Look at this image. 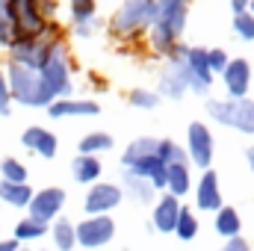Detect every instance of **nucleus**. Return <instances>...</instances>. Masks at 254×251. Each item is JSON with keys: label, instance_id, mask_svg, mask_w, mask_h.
Listing matches in <instances>:
<instances>
[{"label": "nucleus", "instance_id": "obj_3", "mask_svg": "<svg viewBox=\"0 0 254 251\" xmlns=\"http://www.w3.org/2000/svg\"><path fill=\"white\" fill-rule=\"evenodd\" d=\"M60 30L51 24L48 33L42 36H33V39H15V45L9 48V63L21 65V68H30V71H42L48 57L54 54V48L60 45Z\"/></svg>", "mask_w": 254, "mask_h": 251}, {"label": "nucleus", "instance_id": "obj_37", "mask_svg": "<svg viewBox=\"0 0 254 251\" xmlns=\"http://www.w3.org/2000/svg\"><path fill=\"white\" fill-rule=\"evenodd\" d=\"M246 160H249V169L254 172V145L252 148H246Z\"/></svg>", "mask_w": 254, "mask_h": 251}, {"label": "nucleus", "instance_id": "obj_5", "mask_svg": "<svg viewBox=\"0 0 254 251\" xmlns=\"http://www.w3.org/2000/svg\"><path fill=\"white\" fill-rule=\"evenodd\" d=\"M154 15H157V0H122L119 12L113 15V33L133 36V33L151 27Z\"/></svg>", "mask_w": 254, "mask_h": 251}, {"label": "nucleus", "instance_id": "obj_2", "mask_svg": "<svg viewBox=\"0 0 254 251\" xmlns=\"http://www.w3.org/2000/svg\"><path fill=\"white\" fill-rule=\"evenodd\" d=\"M6 83H9V98L15 104H21V107H42V110H48L54 104V95L48 92V86H45L39 71H30V68L9 63Z\"/></svg>", "mask_w": 254, "mask_h": 251}, {"label": "nucleus", "instance_id": "obj_8", "mask_svg": "<svg viewBox=\"0 0 254 251\" xmlns=\"http://www.w3.org/2000/svg\"><path fill=\"white\" fill-rule=\"evenodd\" d=\"M65 207V189L63 187H45L39 192H33V201L27 207V216L36 219V222H45V225H54L60 219Z\"/></svg>", "mask_w": 254, "mask_h": 251}, {"label": "nucleus", "instance_id": "obj_13", "mask_svg": "<svg viewBox=\"0 0 254 251\" xmlns=\"http://www.w3.org/2000/svg\"><path fill=\"white\" fill-rule=\"evenodd\" d=\"M252 65L249 60H231L228 68L222 71V80H225V89L231 98H246L249 89H252Z\"/></svg>", "mask_w": 254, "mask_h": 251}, {"label": "nucleus", "instance_id": "obj_4", "mask_svg": "<svg viewBox=\"0 0 254 251\" xmlns=\"http://www.w3.org/2000/svg\"><path fill=\"white\" fill-rule=\"evenodd\" d=\"M207 113L213 122L234 127L240 133H254V101L249 98H228V101H207Z\"/></svg>", "mask_w": 254, "mask_h": 251}, {"label": "nucleus", "instance_id": "obj_35", "mask_svg": "<svg viewBox=\"0 0 254 251\" xmlns=\"http://www.w3.org/2000/svg\"><path fill=\"white\" fill-rule=\"evenodd\" d=\"M219 251H252V246H249L243 237H234V240H228V243H225Z\"/></svg>", "mask_w": 254, "mask_h": 251}, {"label": "nucleus", "instance_id": "obj_15", "mask_svg": "<svg viewBox=\"0 0 254 251\" xmlns=\"http://www.w3.org/2000/svg\"><path fill=\"white\" fill-rule=\"evenodd\" d=\"M178 216H181V204H178V198H175V195H163V198L154 204L151 225H154L160 234H175Z\"/></svg>", "mask_w": 254, "mask_h": 251}, {"label": "nucleus", "instance_id": "obj_26", "mask_svg": "<svg viewBox=\"0 0 254 251\" xmlns=\"http://www.w3.org/2000/svg\"><path fill=\"white\" fill-rule=\"evenodd\" d=\"M27 178H30V172H27V166L21 160H15V157H3L0 160V181H6V184H27Z\"/></svg>", "mask_w": 254, "mask_h": 251}, {"label": "nucleus", "instance_id": "obj_28", "mask_svg": "<svg viewBox=\"0 0 254 251\" xmlns=\"http://www.w3.org/2000/svg\"><path fill=\"white\" fill-rule=\"evenodd\" d=\"M157 157H160L166 166H172V163H187V151H184L178 142H172V139H160V142H157Z\"/></svg>", "mask_w": 254, "mask_h": 251}, {"label": "nucleus", "instance_id": "obj_11", "mask_svg": "<svg viewBox=\"0 0 254 251\" xmlns=\"http://www.w3.org/2000/svg\"><path fill=\"white\" fill-rule=\"evenodd\" d=\"M184 60H187V68L192 74V92L195 95H207L210 86H213V71H210V63H207V48H187Z\"/></svg>", "mask_w": 254, "mask_h": 251}, {"label": "nucleus", "instance_id": "obj_14", "mask_svg": "<svg viewBox=\"0 0 254 251\" xmlns=\"http://www.w3.org/2000/svg\"><path fill=\"white\" fill-rule=\"evenodd\" d=\"M195 204H198V210H204V213H219L222 210V192H219V178H216V172L213 169H207L204 175H201V181H198V192H195Z\"/></svg>", "mask_w": 254, "mask_h": 251}, {"label": "nucleus", "instance_id": "obj_12", "mask_svg": "<svg viewBox=\"0 0 254 251\" xmlns=\"http://www.w3.org/2000/svg\"><path fill=\"white\" fill-rule=\"evenodd\" d=\"M21 145L27 148V151H33V154H39L42 160H54L57 157V151H60V142H57V136L48 130V127H27L24 133H21Z\"/></svg>", "mask_w": 254, "mask_h": 251}, {"label": "nucleus", "instance_id": "obj_1", "mask_svg": "<svg viewBox=\"0 0 254 251\" xmlns=\"http://www.w3.org/2000/svg\"><path fill=\"white\" fill-rule=\"evenodd\" d=\"M187 15H190V0H157V15L151 24V48L160 54H175L181 45L178 39L187 30Z\"/></svg>", "mask_w": 254, "mask_h": 251}, {"label": "nucleus", "instance_id": "obj_24", "mask_svg": "<svg viewBox=\"0 0 254 251\" xmlns=\"http://www.w3.org/2000/svg\"><path fill=\"white\" fill-rule=\"evenodd\" d=\"M157 142L160 139H151V136H139V139H133L130 145H127V151L122 154V166H130V163H136V160H142V157H148V154H157Z\"/></svg>", "mask_w": 254, "mask_h": 251}, {"label": "nucleus", "instance_id": "obj_29", "mask_svg": "<svg viewBox=\"0 0 254 251\" xmlns=\"http://www.w3.org/2000/svg\"><path fill=\"white\" fill-rule=\"evenodd\" d=\"M175 234H178V237H181L184 243H190V240H195V234H198V219L192 216V210H187V207H181V216H178Z\"/></svg>", "mask_w": 254, "mask_h": 251}, {"label": "nucleus", "instance_id": "obj_7", "mask_svg": "<svg viewBox=\"0 0 254 251\" xmlns=\"http://www.w3.org/2000/svg\"><path fill=\"white\" fill-rule=\"evenodd\" d=\"M77 231V246L83 249H104L116 240V222L110 216H86L80 225H74Z\"/></svg>", "mask_w": 254, "mask_h": 251}, {"label": "nucleus", "instance_id": "obj_39", "mask_svg": "<svg viewBox=\"0 0 254 251\" xmlns=\"http://www.w3.org/2000/svg\"><path fill=\"white\" fill-rule=\"evenodd\" d=\"M249 12L254 15V0H249Z\"/></svg>", "mask_w": 254, "mask_h": 251}, {"label": "nucleus", "instance_id": "obj_27", "mask_svg": "<svg viewBox=\"0 0 254 251\" xmlns=\"http://www.w3.org/2000/svg\"><path fill=\"white\" fill-rule=\"evenodd\" d=\"M125 187L130 189V195H133L136 201H142V204H151V201H154V192H157L145 178H136V175H130V172H125Z\"/></svg>", "mask_w": 254, "mask_h": 251}, {"label": "nucleus", "instance_id": "obj_18", "mask_svg": "<svg viewBox=\"0 0 254 251\" xmlns=\"http://www.w3.org/2000/svg\"><path fill=\"white\" fill-rule=\"evenodd\" d=\"M101 172H104V166H101L98 157L80 154V157H74V163H71V178H74L77 184H86V187H92V184L101 178Z\"/></svg>", "mask_w": 254, "mask_h": 251}, {"label": "nucleus", "instance_id": "obj_34", "mask_svg": "<svg viewBox=\"0 0 254 251\" xmlns=\"http://www.w3.org/2000/svg\"><path fill=\"white\" fill-rule=\"evenodd\" d=\"M9 107H12V98H9V83H6V71L0 68V116H3V119L12 113Z\"/></svg>", "mask_w": 254, "mask_h": 251}, {"label": "nucleus", "instance_id": "obj_32", "mask_svg": "<svg viewBox=\"0 0 254 251\" xmlns=\"http://www.w3.org/2000/svg\"><path fill=\"white\" fill-rule=\"evenodd\" d=\"M15 27H12V21H9V15L0 9V51H9L12 45H15Z\"/></svg>", "mask_w": 254, "mask_h": 251}, {"label": "nucleus", "instance_id": "obj_25", "mask_svg": "<svg viewBox=\"0 0 254 251\" xmlns=\"http://www.w3.org/2000/svg\"><path fill=\"white\" fill-rule=\"evenodd\" d=\"M80 154H86V157H95V154H101V151H110L113 148V136L110 133H104V130H95V133H86L83 139H80Z\"/></svg>", "mask_w": 254, "mask_h": 251}, {"label": "nucleus", "instance_id": "obj_19", "mask_svg": "<svg viewBox=\"0 0 254 251\" xmlns=\"http://www.w3.org/2000/svg\"><path fill=\"white\" fill-rule=\"evenodd\" d=\"M30 201H33L30 184H6V181H0V204L15 207V210H27Z\"/></svg>", "mask_w": 254, "mask_h": 251}, {"label": "nucleus", "instance_id": "obj_33", "mask_svg": "<svg viewBox=\"0 0 254 251\" xmlns=\"http://www.w3.org/2000/svg\"><path fill=\"white\" fill-rule=\"evenodd\" d=\"M207 63H210V71H213V74H216V71L222 74L231 60H228V54H225L222 48H213V51H207Z\"/></svg>", "mask_w": 254, "mask_h": 251}, {"label": "nucleus", "instance_id": "obj_30", "mask_svg": "<svg viewBox=\"0 0 254 251\" xmlns=\"http://www.w3.org/2000/svg\"><path fill=\"white\" fill-rule=\"evenodd\" d=\"M234 33H237L243 42H254V15L252 12L234 15Z\"/></svg>", "mask_w": 254, "mask_h": 251}, {"label": "nucleus", "instance_id": "obj_38", "mask_svg": "<svg viewBox=\"0 0 254 251\" xmlns=\"http://www.w3.org/2000/svg\"><path fill=\"white\" fill-rule=\"evenodd\" d=\"M12 6V0H0V9H9Z\"/></svg>", "mask_w": 254, "mask_h": 251}, {"label": "nucleus", "instance_id": "obj_23", "mask_svg": "<svg viewBox=\"0 0 254 251\" xmlns=\"http://www.w3.org/2000/svg\"><path fill=\"white\" fill-rule=\"evenodd\" d=\"M240 228H243V219H240V213L234 207H222L216 213V234L219 237L234 240V237H240Z\"/></svg>", "mask_w": 254, "mask_h": 251}, {"label": "nucleus", "instance_id": "obj_31", "mask_svg": "<svg viewBox=\"0 0 254 251\" xmlns=\"http://www.w3.org/2000/svg\"><path fill=\"white\" fill-rule=\"evenodd\" d=\"M130 104L139 107V110H154L160 104V95L157 92H145V89H133L130 92Z\"/></svg>", "mask_w": 254, "mask_h": 251}, {"label": "nucleus", "instance_id": "obj_36", "mask_svg": "<svg viewBox=\"0 0 254 251\" xmlns=\"http://www.w3.org/2000/svg\"><path fill=\"white\" fill-rule=\"evenodd\" d=\"M231 12H234V15L249 12V0H231Z\"/></svg>", "mask_w": 254, "mask_h": 251}, {"label": "nucleus", "instance_id": "obj_9", "mask_svg": "<svg viewBox=\"0 0 254 251\" xmlns=\"http://www.w3.org/2000/svg\"><path fill=\"white\" fill-rule=\"evenodd\" d=\"M122 198H125V189L116 184H92V189L83 198V210L86 216H107L122 204Z\"/></svg>", "mask_w": 254, "mask_h": 251}, {"label": "nucleus", "instance_id": "obj_20", "mask_svg": "<svg viewBox=\"0 0 254 251\" xmlns=\"http://www.w3.org/2000/svg\"><path fill=\"white\" fill-rule=\"evenodd\" d=\"M48 234H51V225H45V222H36V219H30V216L18 219V222H15V228H12V240H18L21 246H24V243L45 240Z\"/></svg>", "mask_w": 254, "mask_h": 251}, {"label": "nucleus", "instance_id": "obj_41", "mask_svg": "<svg viewBox=\"0 0 254 251\" xmlns=\"http://www.w3.org/2000/svg\"><path fill=\"white\" fill-rule=\"evenodd\" d=\"M252 80H254V77H252Z\"/></svg>", "mask_w": 254, "mask_h": 251}, {"label": "nucleus", "instance_id": "obj_22", "mask_svg": "<svg viewBox=\"0 0 254 251\" xmlns=\"http://www.w3.org/2000/svg\"><path fill=\"white\" fill-rule=\"evenodd\" d=\"M51 240H54V249L57 251H74L77 249V231H74V222L68 219H57L51 225Z\"/></svg>", "mask_w": 254, "mask_h": 251}, {"label": "nucleus", "instance_id": "obj_6", "mask_svg": "<svg viewBox=\"0 0 254 251\" xmlns=\"http://www.w3.org/2000/svg\"><path fill=\"white\" fill-rule=\"evenodd\" d=\"M68 63H71L68 60V48H65V42H60L54 48V54L48 57L45 68L39 71L42 80H45V86H48V92L54 95V101L71 98V65Z\"/></svg>", "mask_w": 254, "mask_h": 251}, {"label": "nucleus", "instance_id": "obj_40", "mask_svg": "<svg viewBox=\"0 0 254 251\" xmlns=\"http://www.w3.org/2000/svg\"><path fill=\"white\" fill-rule=\"evenodd\" d=\"M18 251H30V249H18Z\"/></svg>", "mask_w": 254, "mask_h": 251}, {"label": "nucleus", "instance_id": "obj_16", "mask_svg": "<svg viewBox=\"0 0 254 251\" xmlns=\"http://www.w3.org/2000/svg\"><path fill=\"white\" fill-rule=\"evenodd\" d=\"M71 24H74V33L80 39H89L98 30L95 0H71Z\"/></svg>", "mask_w": 254, "mask_h": 251}, {"label": "nucleus", "instance_id": "obj_21", "mask_svg": "<svg viewBox=\"0 0 254 251\" xmlns=\"http://www.w3.org/2000/svg\"><path fill=\"white\" fill-rule=\"evenodd\" d=\"M166 189H169V195H175V198H181V195L190 192V166H187V163H172V166H166Z\"/></svg>", "mask_w": 254, "mask_h": 251}, {"label": "nucleus", "instance_id": "obj_17", "mask_svg": "<svg viewBox=\"0 0 254 251\" xmlns=\"http://www.w3.org/2000/svg\"><path fill=\"white\" fill-rule=\"evenodd\" d=\"M101 107L95 101H74V98H60L48 107L51 119H77V116H98Z\"/></svg>", "mask_w": 254, "mask_h": 251}, {"label": "nucleus", "instance_id": "obj_10", "mask_svg": "<svg viewBox=\"0 0 254 251\" xmlns=\"http://www.w3.org/2000/svg\"><path fill=\"white\" fill-rule=\"evenodd\" d=\"M187 151H190L192 163L198 166V169H210V163H213V133L207 130V125H201V122H192L190 130H187Z\"/></svg>", "mask_w": 254, "mask_h": 251}]
</instances>
